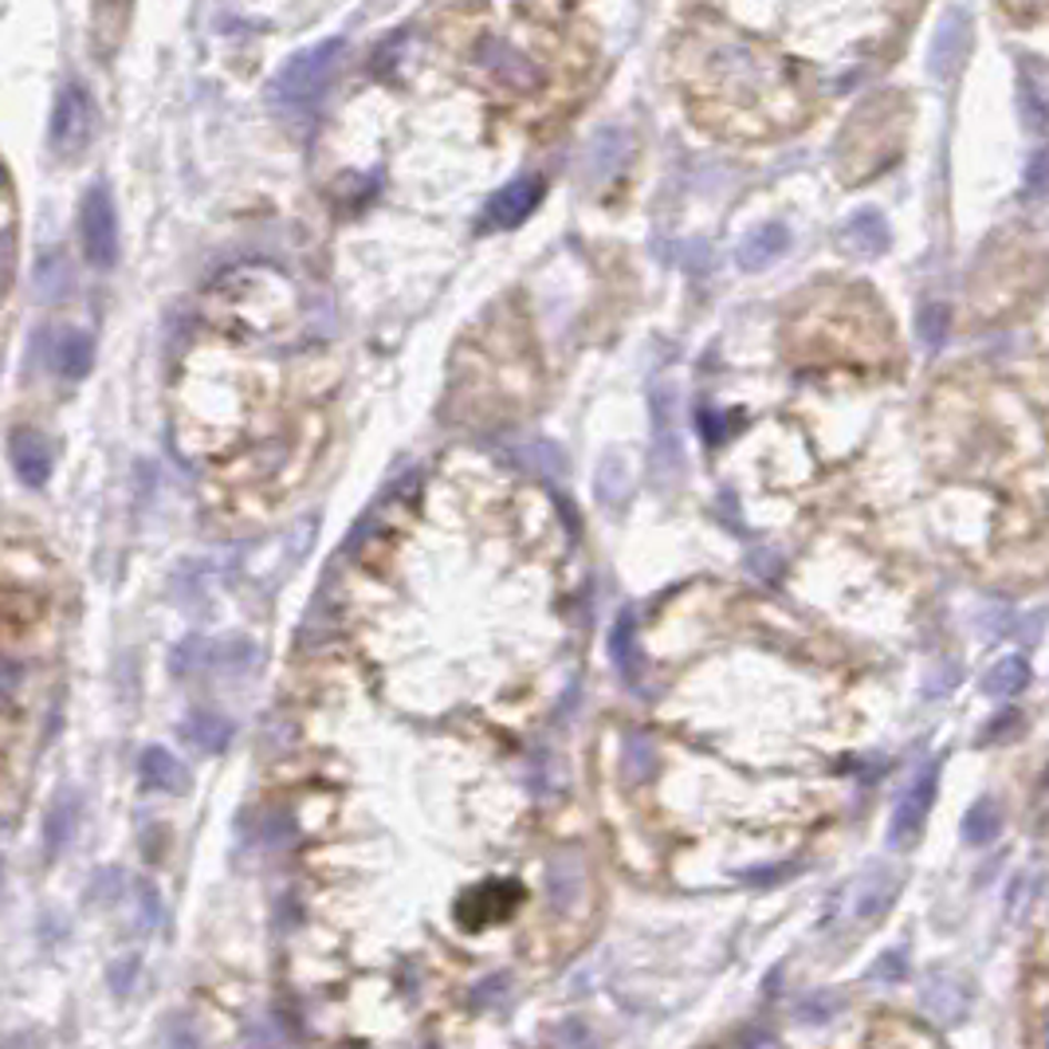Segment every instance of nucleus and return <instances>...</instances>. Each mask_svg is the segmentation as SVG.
Masks as SVG:
<instances>
[{"mask_svg": "<svg viewBox=\"0 0 1049 1049\" xmlns=\"http://www.w3.org/2000/svg\"><path fill=\"white\" fill-rule=\"evenodd\" d=\"M869 979H880V982H904L908 979V955L904 951H885L873 964V971H869Z\"/></svg>", "mask_w": 1049, "mask_h": 1049, "instance_id": "nucleus-30", "label": "nucleus"}, {"mask_svg": "<svg viewBox=\"0 0 1049 1049\" xmlns=\"http://www.w3.org/2000/svg\"><path fill=\"white\" fill-rule=\"evenodd\" d=\"M79 233H83L86 259L95 267H114L119 259V213L106 185H91L79 208Z\"/></svg>", "mask_w": 1049, "mask_h": 1049, "instance_id": "nucleus-4", "label": "nucleus"}, {"mask_svg": "<svg viewBox=\"0 0 1049 1049\" xmlns=\"http://www.w3.org/2000/svg\"><path fill=\"white\" fill-rule=\"evenodd\" d=\"M610 649H613V664H618L621 680H625V684H636V680H641V653H636L633 610H625V613L618 618V625H613V636H610Z\"/></svg>", "mask_w": 1049, "mask_h": 1049, "instance_id": "nucleus-17", "label": "nucleus"}, {"mask_svg": "<svg viewBox=\"0 0 1049 1049\" xmlns=\"http://www.w3.org/2000/svg\"><path fill=\"white\" fill-rule=\"evenodd\" d=\"M582 885H585V873H582V860H578L574 853H559V857L547 865V888H551V904L559 911L574 908Z\"/></svg>", "mask_w": 1049, "mask_h": 1049, "instance_id": "nucleus-13", "label": "nucleus"}, {"mask_svg": "<svg viewBox=\"0 0 1049 1049\" xmlns=\"http://www.w3.org/2000/svg\"><path fill=\"white\" fill-rule=\"evenodd\" d=\"M1041 1041H1046V1049H1049V1015L1041 1018Z\"/></svg>", "mask_w": 1049, "mask_h": 1049, "instance_id": "nucleus-33", "label": "nucleus"}, {"mask_svg": "<svg viewBox=\"0 0 1049 1049\" xmlns=\"http://www.w3.org/2000/svg\"><path fill=\"white\" fill-rule=\"evenodd\" d=\"M1026 680H1030V664H1026V656L1010 653L987 669V676H982V692H987V696H1015V692L1026 689Z\"/></svg>", "mask_w": 1049, "mask_h": 1049, "instance_id": "nucleus-19", "label": "nucleus"}, {"mask_svg": "<svg viewBox=\"0 0 1049 1049\" xmlns=\"http://www.w3.org/2000/svg\"><path fill=\"white\" fill-rule=\"evenodd\" d=\"M1046 783H1049V771H1046Z\"/></svg>", "mask_w": 1049, "mask_h": 1049, "instance_id": "nucleus-35", "label": "nucleus"}, {"mask_svg": "<svg viewBox=\"0 0 1049 1049\" xmlns=\"http://www.w3.org/2000/svg\"><path fill=\"white\" fill-rule=\"evenodd\" d=\"M472 71L503 95H534L547 83L542 63L508 32H480L472 43Z\"/></svg>", "mask_w": 1049, "mask_h": 1049, "instance_id": "nucleus-2", "label": "nucleus"}, {"mask_svg": "<svg viewBox=\"0 0 1049 1049\" xmlns=\"http://www.w3.org/2000/svg\"><path fill=\"white\" fill-rule=\"evenodd\" d=\"M1022 190H1026V197H1030V201H1046L1049 197V146L1033 150L1030 165H1026Z\"/></svg>", "mask_w": 1049, "mask_h": 1049, "instance_id": "nucleus-26", "label": "nucleus"}, {"mask_svg": "<svg viewBox=\"0 0 1049 1049\" xmlns=\"http://www.w3.org/2000/svg\"><path fill=\"white\" fill-rule=\"evenodd\" d=\"M465 904L472 908L476 924L499 920V916H508V911L519 904V888L516 885H483V888H476Z\"/></svg>", "mask_w": 1049, "mask_h": 1049, "instance_id": "nucleus-22", "label": "nucleus"}, {"mask_svg": "<svg viewBox=\"0 0 1049 1049\" xmlns=\"http://www.w3.org/2000/svg\"><path fill=\"white\" fill-rule=\"evenodd\" d=\"M68 287H71L68 259H63L60 252H43V256L35 259V299L55 303L68 295Z\"/></svg>", "mask_w": 1049, "mask_h": 1049, "instance_id": "nucleus-21", "label": "nucleus"}, {"mask_svg": "<svg viewBox=\"0 0 1049 1049\" xmlns=\"http://www.w3.org/2000/svg\"><path fill=\"white\" fill-rule=\"evenodd\" d=\"M656 771V747L649 735L641 732H629L625 740V774L633 778V783H641V778H649V774Z\"/></svg>", "mask_w": 1049, "mask_h": 1049, "instance_id": "nucleus-24", "label": "nucleus"}, {"mask_svg": "<svg viewBox=\"0 0 1049 1049\" xmlns=\"http://www.w3.org/2000/svg\"><path fill=\"white\" fill-rule=\"evenodd\" d=\"M346 55V40H323L315 48H303L292 60L279 68V75L272 79L267 95L279 111H307L323 99L327 83L335 79L338 63Z\"/></svg>", "mask_w": 1049, "mask_h": 1049, "instance_id": "nucleus-1", "label": "nucleus"}, {"mask_svg": "<svg viewBox=\"0 0 1049 1049\" xmlns=\"http://www.w3.org/2000/svg\"><path fill=\"white\" fill-rule=\"evenodd\" d=\"M91 130H95V111H91V99L79 83H68L55 99L52 114V146L60 154H79V150L91 142Z\"/></svg>", "mask_w": 1049, "mask_h": 1049, "instance_id": "nucleus-5", "label": "nucleus"}, {"mask_svg": "<svg viewBox=\"0 0 1049 1049\" xmlns=\"http://www.w3.org/2000/svg\"><path fill=\"white\" fill-rule=\"evenodd\" d=\"M9 460L17 468V476L28 483V488H43L48 476H52V445L40 437V432H12L9 440Z\"/></svg>", "mask_w": 1049, "mask_h": 1049, "instance_id": "nucleus-9", "label": "nucleus"}, {"mask_svg": "<svg viewBox=\"0 0 1049 1049\" xmlns=\"http://www.w3.org/2000/svg\"><path fill=\"white\" fill-rule=\"evenodd\" d=\"M139 900H142V924H146V928H154V924L162 920V900H157L150 885H139Z\"/></svg>", "mask_w": 1049, "mask_h": 1049, "instance_id": "nucleus-32", "label": "nucleus"}, {"mask_svg": "<svg viewBox=\"0 0 1049 1049\" xmlns=\"http://www.w3.org/2000/svg\"><path fill=\"white\" fill-rule=\"evenodd\" d=\"M181 735H185L197 751H205V755H221V751L228 747V740H233V723L221 720V715L197 712V715H190L185 727H181Z\"/></svg>", "mask_w": 1049, "mask_h": 1049, "instance_id": "nucleus-16", "label": "nucleus"}, {"mask_svg": "<svg viewBox=\"0 0 1049 1049\" xmlns=\"http://www.w3.org/2000/svg\"><path fill=\"white\" fill-rule=\"evenodd\" d=\"M625 491H629V480L621 476V460H618V456H605L602 472H598V496L610 499V503H618Z\"/></svg>", "mask_w": 1049, "mask_h": 1049, "instance_id": "nucleus-28", "label": "nucleus"}, {"mask_svg": "<svg viewBox=\"0 0 1049 1049\" xmlns=\"http://www.w3.org/2000/svg\"><path fill=\"white\" fill-rule=\"evenodd\" d=\"M421 1049H440V1046H421Z\"/></svg>", "mask_w": 1049, "mask_h": 1049, "instance_id": "nucleus-34", "label": "nucleus"}, {"mask_svg": "<svg viewBox=\"0 0 1049 1049\" xmlns=\"http://www.w3.org/2000/svg\"><path fill=\"white\" fill-rule=\"evenodd\" d=\"M837 1010H842V998H837L834 990H817V995H809L798 1002L802 1022H826V1018L837 1015Z\"/></svg>", "mask_w": 1049, "mask_h": 1049, "instance_id": "nucleus-27", "label": "nucleus"}, {"mask_svg": "<svg viewBox=\"0 0 1049 1049\" xmlns=\"http://www.w3.org/2000/svg\"><path fill=\"white\" fill-rule=\"evenodd\" d=\"M920 1007L928 1010L936 1022H959L971 1007V990H967L964 979L944 971H931L928 979L920 982Z\"/></svg>", "mask_w": 1049, "mask_h": 1049, "instance_id": "nucleus-8", "label": "nucleus"}, {"mask_svg": "<svg viewBox=\"0 0 1049 1049\" xmlns=\"http://www.w3.org/2000/svg\"><path fill=\"white\" fill-rule=\"evenodd\" d=\"M539 201H542V181L539 177L508 181L503 190H496L488 197V205H483V213H480V228L483 233H491V228H516V224H523L527 216L534 213Z\"/></svg>", "mask_w": 1049, "mask_h": 1049, "instance_id": "nucleus-6", "label": "nucleus"}, {"mask_svg": "<svg viewBox=\"0 0 1049 1049\" xmlns=\"http://www.w3.org/2000/svg\"><path fill=\"white\" fill-rule=\"evenodd\" d=\"M680 460H684V456H680V440H676V429H672V389H664V401H656V468H661L664 476H676Z\"/></svg>", "mask_w": 1049, "mask_h": 1049, "instance_id": "nucleus-18", "label": "nucleus"}, {"mask_svg": "<svg viewBox=\"0 0 1049 1049\" xmlns=\"http://www.w3.org/2000/svg\"><path fill=\"white\" fill-rule=\"evenodd\" d=\"M139 771H142V783L154 786V791L181 794L185 786H190V774H185V766H181L177 758H173L170 751H162V747H150L146 755H142Z\"/></svg>", "mask_w": 1049, "mask_h": 1049, "instance_id": "nucleus-15", "label": "nucleus"}, {"mask_svg": "<svg viewBox=\"0 0 1049 1049\" xmlns=\"http://www.w3.org/2000/svg\"><path fill=\"white\" fill-rule=\"evenodd\" d=\"M842 244L853 252V256H865V259L880 256V252L888 248L885 216H880L877 208H860V213H853L842 228Z\"/></svg>", "mask_w": 1049, "mask_h": 1049, "instance_id": "nucleus-12", "label": "nucleus"}, {"mask_svg": "<svg viewBox=\"0 0 1049 1049\" xmlns=\"http://www.w3.org/2000/svg\"><path fill=\"white\" fill-rule=\"evenodd\" d=\"M71 826H75V798L63 794V798H55L52 814H48V853H52V857L68 845Z\"/></svg>", "mask_w": 1049, "mask_h": 1049, "instance_id": "nucleus-25", "label": "nucleus"}, {"mask_svg": "<svg viewBox=\"0 0 1049 1049\" xmlns=\"http://www.w3.org/2000/svg\"><path fill=\"white\" fill-rule=\"evenodd\" d=\"M508 975H488L483 982H476L472 987V995H468V1007H476V1010H483V1007H496L499 998L508 995Z\"/></svg>", "mask_w": 1049, "mask_h": 1049, "instance_id": "nucleus-29", "label": "nucleus"}, {"mask_svg": "<svg viewBox=\"0 0 1049 1049\" xmlns=\"http://www.w3.org/2000/svg\"><path fill=\"white\" fill-rule=\"evenodd\" d=\"M786 248H791V228L771 221V224H758L755 233L743 236L740 248H735V259H740L743 272H763V267H771Z\"/></svg>", "mask_w": 1049, "mask_h": 1049, "instance_id": "nucleus-10", "label": "nucleus"}, {"mask_svg": "<svg viewBox=\"0 0 1049 1049\" xmlns=\"http://www.w3.org/2000/svg\"><path fill=\"white\" fill-rule=\"evenodd\" d=\"M936 791H939V763H928L893 806V817H888V845H893V849H911V845L920 842L924 822H928L931 802H936Z\"/></svg>", "mask_w": 1049, "mask_h": 1049, "instance_id": "nucleus-3", "label": "nucleus"}, {"mask_svg": "<svg viewBox=\"0 0 1049 1049\" xmlns=\"http://www.w3.org/2000/svg\"><path fill=\"white\" fill-rule=\"evenodd\" d=\"M967 12L964 9H951L944 17V24H939V32H936V43H931V55H928V63H931V75L936 79H944V75H951L959 63H964V55H967Z\"/></svg>", "mask_w": 1049, "mask_h": 1049, "instance_id": "nucleus-11", "label": "nucleus"}, {"mask_svg": "<svg viewBox=\"0 0 1049 1049\" xmlns=\"http://www.w3.org/2000/svg\"><path fill=\"white\" fill-rule=\"evenodd\" d=\"M998 829H1002V809H998V802L987 794V798H979L971 809H967V817H964V842L975 845V849H982V845L995 842Z\"/></svg>", "mask_w": 1049, "mask_h": 1049, "instance_id": "nucleus-20", "label": "nucleus"}, {"mask_svg": "<svg viewBox=\"0 0 1049 1049\" xmlns=\"http://www.w3.org/2000/svg\"><path fill=\"white\" fill-rule=\"evenodd\" d=\"M916 335H920L924 350L939 354L947 343V335H951V310H947L944 303H928V307H920V315H916Z\"/></svg>", "mask_w": 1049, "mask_h": 1049, "instance_id": "nucleus-23", "label": "nucleus"}, {"mask_svg": "<svg viewBox=\"0 0 1049 1049\" xmlns=\"http://www.w3.org/2000/svg\"><path fill=\"white\" fill-rule=\"evenodd\" d=\"M91 358H95V350H91V338H86L83 330H60V335H55L52 366L63 374V378H71V381L86 378Z\"/></svg>", "mask_w": 1049, "mask_h": 1049, "instance_id": "nucleus-14", "label": "nucleus"}, {"mask_svg": "<svg viewBox=\"0 0 1049 1049\" xmlns=\"http://www.w3.org/2000/svg\"><path fill=\"white\" fill-rule=\"evenodd\" d=\"M134 975H139V959H134V955H130V959H119V964L111 967V975H106L114 995H119V998L130 995V987H134Z\"/></svg>", "mask_w": 1049, "mask_h": 1049, "instance_id": "nucleus-31", "label": "nucleus"}, {"mask_svg": "<svg viewBox=\"0 0 1049 1049\" xmlns=\"http://www.w3.org/2000/svg\"><path fill=\"white\" fill-rule=\"evenodd\" d=\"M896 893H900V877H896L888 865L865 869L849 888V920H860V924L877 920L880 911L896 900Z\"/></svg>", "mask_w": 1049, "mask_h": 1049, "instance_id": "nucleus-7", "label": "nucleus"}]
</instances>
